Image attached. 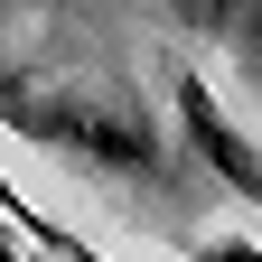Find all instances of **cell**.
Masks as SVG:
<instances>
[{
	"instance_id": "5",
	"label": "cell",
	"mask_w": 262,
	"mask_h": 262,
	"mask_svg": "<svg viewBox=\"0 0 262 262\" xmlns=\"http://www.w3.org/2000/svg\"><path fill=\"white\" fill-rule=\"evenodd\" d=\"M234 28H244V56H253V47H262V0H244V19H234Z\"/></svg>"
},
{
	"instance_id": "4",
	"label": "cell",
	"mask_w": 262,
	"mask_h": 262,
	"mask_svg": "<svg viewBox=\"0 0 262 262\" xmlns=\"http://www.w3.org/2000/svg\"><path fill=\"white\" fill-rule=\"evenodd\" d=\"M196 262H262V244H253V234H206Z\"/></svg>"
},
{
	"instance_id": "3",
	"label": "cell",
	"mask_w": 262,
	"mask_h": 262,
	"mask_svg": "<svg viewBox=\"0 0 262 262\" xmlns=\"http://www.w3.org/2000/svg\"><path fill=\"white\" fill-rule=\"evenodd\" d=\"M0 225H10V234H19L28 253H47V262H113L103 244H84V234H75V225H56L47 206H28V196L10 187V169H0Z\"/></svg>"
},
{
	"instance_id": "2",
	"label": "cell",
	"mask_w": 262,
	"mask_h": 262,
	"mask_svg": "<svg viewBox=\"0 0 262 262\" xmlns=\"http://www.w3.org/2000/svg\"><path fill=\"white\" fill-rule=\"evenodd\" d=\"M169 103H178V141H187L196 159H206V169H215L225 187H234L244 206H262V150L244 141L234 122H225V103H215V84L196 75V66H178V84H169Z\"/></svg>"
},
{
	"instance_id": "1",
	"label": "cell",
	"mask_w": 262,
	"mask_h": 262,
	"mask_svg": "<svg viewBox=\"0 0 262 262\" xmlns=\"http://www.w3.org/2000/svg\"><path fill=\"white\" fill-rule=\"evenodd\" d=\"M0 131L66 150L75 169H113V178H159V159H169L159 122L122 84H94V75H0Z\"/></svg>"
}]
</instances>
